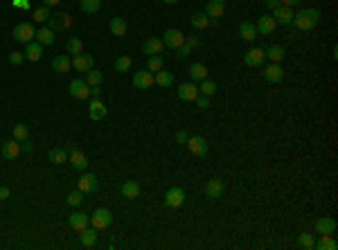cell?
<instances>
[{
  "label": "cell",
  "mask_w": 338,
  "mask_h": 250,
  "mask_svg": "<svg viewBox=\"0 0 338 250\" xmlns=\"http://www.w3.org/2000/svg\"><path fill=\"white\" fill-rule=\"evenodd\" d=\"M318 20H320L318 9H302V12L293 14L291 25H295L298 29H302V32H309V29H313V27L318 25Z\"/></svg>",
  "instance_id": "6da1fadb"
},
{
  "label": "cell",
  "mask_w": 338,
  "mask_h": 250,
  "mask_svg": "<svg viewBox=\"0 0 338 250\" xmlns=\"http://www.w3.org/2000/svg\"><path fill=\"white\" fill-rule=\"evenodd\" d=\"M113 223V214L106 207H97V210L91 214V225L95 228V230H106L108 225Z\"/></svg>",
  "instance_id": "7a4b0ae2"
},
{
  "label": "cell",
  "mask_w": 338,
  "mask_h": 250,
  "mask_svg": "<svg viewBox=\"0 0 338 250\" xmlns=\"http://www.w3.org/2000/svg\"><path fill=\"white\" fill-rule=\"evenodd\" d=\"M36 39V29H34L32 23H18V25L14 27V41H18V43H30V41Z\"/></svg>",
  "instance_id": "3957f363"
},
{
  "label": "cell",
  "mask_w": 338,
  "mask_h": 250,
  "mask_svg": "<svg viewBox=\"0 0 338 250\" xmlns=\"http://www.w3.org/2000/svg\"><path fill=\"white\" fill-rule=\"evenodd\" d=\"M72 25V18L68 14H50V18H47V27L52 29V32H61V29H68Z\"/></svg>",
  "instance_id": "277c9868"
},
{
  "label": "cell",
  "mask_w": 338,
  "mask_h": 250,
  "mask_svg": "<svg viewBox=\"0 0 338 250\" xmlns=\"http://www.w3.org/2000/svg\"><path fill=\"white\" fill-rule=\"evenodd\" d=\"M183 43H185V34H183L181 29H167V32L163 34V45L171 47V50H178Z\"/></svg>",
  "instance_id": "5b68a950"
},
{
  "label": "cell",
  "mask_w": 338,
  "mask_h": 250,
  "mask_svg": "<svg viewBox=\"0 0 338 250\" xmlns=\"http://www.w3.org/2000/svg\"><path fill=\"white\" fill-rule=\"evenodd\" d=\"M223 190H226V183H223L221 178H210L208 183H205V196L216 201V198L223 196Z\"/></svg>",
  "instance_id": "8992f818"
},
{
  "label": "cell",
  "mask_w": 338,
  "mask_h": 250,
  "mask_svg": "<svg viewBox=\"0 0 338 250\" xmlns=\"http://www.w3.org/2000/svg\"><path fill=\"white\" fill-rule=\"evenodd\" d=\"M68 90H70V95L75 99H88L91 97V86L86 84V81H81V79H72L70 86H68Z\"/></svg>",
  "instance_id": "52a82bcc"
},
{
  "label": "cell",
  "mask_w": 338,
  "mask_h": 250,
  "mask_svg": "<svg viewBox=\"0 0 338 250\" xmlns=\"http://www.w3.org/2000/svg\"><path fill=\"white\" fill-rule=\"evenodd\" d=\"M185 203V191L181 187H169L167 194H165V205L167 207H181Z\"/></svg>",
  "instance_id": "ba28073f"
},
{
  "label": "cell",
  "mask_w": 338,
  "mask_h": 250,
  "mask_svg": "<svg viewBox=\"0 0 338 250\" xmlns=\"http://www.w3.org/2000/svg\"><path fill=\"white\" fill-rule=\"evenodd\" d=\"M185 145H187L189 151L194 153V156H199V158H203V156L208 153V142H205V138H201V135H192V138H187Z\"/></svg>",
  "instance_id": "9c48e42d"
},
{
  "label": "cell",
  "mask_w": 338,
  "mask_h": 250,
  "mask_svg": "<svg viewBox=\"0 0 338 250\" xmlns=\"http://www.w3.org/2000/svg\"><path fill=\"white\" fill-rule=\"evenodd\" d=\"M92 66H95V59L91 54H75L72 57V68L79 73H88V70H92Z\"/></svg>",
  "instance_id": "30bf717a"
},
{
  "label": "cell",
  "mask_w": 338,
  "mask_h": 250,
  "mask_svg": "<svg viewBox=\"0 0 338 250\" xmlns=\"http://www.w3.org/2000/svg\"><path fill=\"white\" fill-rule=\"evenodd\" d=\"M264 59H266V54H264V50L261 47H253V50H248L246 54H244V63L250 68H257L264 63Z\"/></svg>",
  "instance_id": "8fae6325"
},
{
  "label": "cell",
  "mask_w": 338,
  "mask_h": 250,
  "mask_svg": "<svg viewBox=\"0 0 338 250\" xmlns=\"http://www.w3.org/2000/svg\"><path fill=\"white\" fill-rule=\"evenodd\" d=\"M133 86H136L138 90H147L154 86V73L149 70H140V73L133 74Z\"/></svg>",
  "instance_id": "7c38bea8"
},
{
  "label": "cell",
  "mask_w": 338,
  "mask_h": 250,
  "mask_svg": "<svg viewBox=\"0 0 338 250\" xmlns=\"http://www.w3.org/2000/svg\"><path fill=\"white\" fill-rule=\"evenodd\" d=\"M68 223H70L72 230L81 232L84 228H88V225H91V214H84V212H72V217L68 219Z\"/></svg>",
  "instance_id": "4fadbf2b"
},
{
  "label": "cell",
  "mask_w": 338,
  "mask_h": 250,
  "mask_svg": "<svg viewBox=\"0 0 338 250\" xmlns=\"http://www.w3.org/2000/svg\"><path fill=\"white\" fill-rule=\"evenodd\" d=\"M77 190L84 191V194H92V191L97 190V176L95 174H84L77 180Z\"/></svg>",
  "instance_id": "5bb4252c"
},
{
  "label": "cell",
  "mask_w": 338,
  "mask_h": 250,
  "mask_svg": "<svg viewBox=\"0 0 338 250\" xmlns=\"http://www.w3.org/2000/svg\"><path fill=\"white\" fill-rule=\"evenodd\" d=\"M264 79L268 81V84H277V81L284 79V68L280 66V63H271V66L264 68Z\"/></svg>",
  "instance_id": "9a60e30c"
},
{
  "label": "cell",
  "mask_w": 338,
  "mask_h": 250,
  "mask_svg": "<svg viewBox=\"0 0 338 250\" xmlns=\"http://www.w3.org/2000/svg\"><path fill=\"white\" fill-rule=\"evenodd\" d=\"M223 12H226V0H210L208 5H205V14H208L215 23L223 16Z\"/></svg>",
  "instance_id": "2e32d148"
},
{
  "label": "cell",
  "mask_w": 338,
  "mask_h": 250,
  "mask_svg": "<svg viewBox=\"0 0 338 250\" xmlns=\"http://www.w3.org/2000/svg\"><path fill=\"white\" fill-rule=\"evenodd\" d=\"M178 97H181L183 102H194V99L199 97V86H196L194 81H189V84H181V86H178Z\"/></svg>",
  "instance_id": "e0dca14e"
},
{
  "label": "cell",
  "mask_w": 338,
  "mask_h": 250,
  "mask_svg": "<svg viewBox=\"0 0 338 250\" xmlns=\"http://www.w3.org/2000/svg\"><path fill=\"white\" fill-rule=\"evenodd\" d=\"M68 162H72V167L79 171H84L86 167H88V158H86L84 151H79L77 147L72 149V151H68Z\"/></svg>",
  "instance_id": "ac0fdd59"
},
{
  "label": "cell",
  "mask_w": 338,
  "mask_h": 250,
  "mask_svg": "<svg viewBox=\"0 0 338 250\" xmlns=\"http://www.w3.org/2000/svg\"><path fill=\"white\" fill-rule=\"evenodd\" d=\"M313 228H316L318 235H334V232H336V221H334L332 217H320L318 221L313 223Z\"/></svg>",
  "instance_id": "d6986e66"
},
{
  "label": "cell",
  "mask_w": 338,
  "mask_h": 250,
  "mask_svg": "<svg viewBox=\"0 0 338 250\" xmlns=\"http://www.w3.org/2000/svg\"><path fill=\"white\" fill-rule=\"evenodd\" d=\"M106 113H108V108L104 106V102L99 97H92L91 99V108H88V115H91V119H104Z\"/></svg>",
  "instance_id": "ffe728a7"
},
{
  "label": "cell",
  "mask_w": 338,
  "mask_h": 250,
  "mask_svg": "<svg viewBox=\"0 0 338 250\" xmlns=\"http://www.w3.org/2000/svg\"><path fill=\"white\" fill-rule=\"evenodd\" d=\"M273 18H275V23H277V25H291L293 9H291V7L280 5L277 9H273Z\"/></svg>",
  "instance_id": "44dd1931"
},
{
  "label": "cell",
  "mask_w": 338,
  "mask_h": 250,
  "mask_svg": "<svg viewBox=\"0 0 338 250\" xmlns=\"http://www.w3.org/2000/svg\"><path fill=\"white\" fill-rule=\"evenodd\" d=\"M0 153H2V158H5V160L18 158V153H20V142H18V140H7L5 145H2V149H0Z\"/></svg>",
  "instance_id": "7402d4cb"
},
{
  "label": "cell",
  "mask_w": 338,
  "mask_h": 250,
  "mask_svg": "<svg viewBox=\"0 0 338 250\" xmlns=\"http://www.w3.org/2000/svg\"><path fill=\"white\" fill-rule=\"evenodd\" d=\"M255 27H257V32H260V34L268 36V34L277 27V23H275L273 16H268V14H266V16H260V18H257V25H255Z\"/></svg>",
  "instance_id": "603a6c76"
},
{
  "label": "cell",
  "mask_w": 338,
  "mask_h": 250,
  "mask_svg": "<svg viewBox=\"0 0 338 250\" xmlns=\"http://www.w3.org/2000/svg\"><path fill=\"white\" fill-rule=\"evenodd\" d=\"M70 68H72V59L68 57V54H59V57H54V61H52L54 73H59V74L70 73Z\"/></svg>",
  "instance_id": "cb8c5ba5"
},
{
  "label": "cell",
  "mask_w": 338,
  "mask_h": 250,
  "mask_svg": "<svg viewBox=\"0 0 338 250\" xmlns=\"http://www.w3.org/2000/svg\"><path fill=\"white\" fill-rule=\"evenodd\" d=\"M79 239H81V244H84L86 248H92V246L97 244V230H95L92 225H88V228H84V230L79 232Z\"/></svg>",
  "instance_id": "d4e9b609"
},
{
  "label": "cell",
  "mask_w": 338,
  "mask_h": 250,
  "mask_svg": "<svg viewBox=\"0 0 338 250\" xmlns=\"http://www.w3.org/2000/svg\"><path fill=\"white\" fill-rule=\"evenodd\" d=\"M313 248L316 250H338V244L334 235H320L318 241H313Z\"/></svg>",
  "instance_id": "484cf974"
},
{
  "label": "cell",
  "mask_w": 338,
  "mask_h": 250,
  "mask_svg": "<svg viewBox=\"0 0 338 250\" xmlns=\"http://www.w3.org/2000/svg\"><path fill=\"white\" fill-rule=\"evenodd\" d=\"M43 57V45H41L39 41H30L25 47V59L30 61H39Z\"/></svg>",
  "instance_id": "4316f807"
},
{
  "label": "cell",
  "mask_w": 338,
  "mask_h": 250,
  "mask_svg": "<svg viewBox=\"0 0 338 250\" xmlns=\"http://www.w3.org/2000/svg\"><path fill=\"white\" fill-rule=\"evenodd\" d=\"M142 52L144 54H160L163 52V39H156V36H151V39L144 41V45H142Z\"/></svg>",
  "instance_id": "83f0119b"
},
{
  "label": "cell",
  "mask_w": 338,
  "mask_h": 250,
  "mask_svg": "<svg viewBox=\"0 0 338 250\" xmlns=\"http://www.w3.org/2000/svg\"><path fill=\"white\" fill-rule=\"evenodd\" d=\"M189 79L192 81L208 79V68H205V63H192L189 66Z\"/></svg>",
  "instance_id": "f1b7e54d"
},
{
  "label": "cell",
  "mask_w": 338,
  "mask_h": 250,
  "mask_svg": "<svg viewBox=\"0 0 338 250\" xmlns=\"http://www.w3.org/2000/svg\"><path fill=\"white\" fill-rule=\"evenodd\" d=\"M189 23H192V27H194V29H205V27H210L212 23H215V20H212L208 14L203 12V14H194V16L189 18Z\"/></svg>",
  "instance_id": "f546056e"
},
{
  "label": "cell",
  "mask_w": 338,
  "mask_h": 250,
  "mask_svg": "<svg viewBox=\"0 0 338 250\" xmlns=\"http://www.w3.org/2000/svg\"><path fill=\"white\" fill-rule=\"evenodd\" d=\"M264 54H266V59H271V63H280V61L284 59L286 50L282 45H271V47L264 50Z\"/></svg>",
  "instance_id": "4dcf8cb0"
},
{
  "label": "cell",
  "mask_w": 338,
  "mask_h": 250,
  "mask_svg": "<svg viewBox=\"0 0 338 250\" xmlns=\"http://www.w3.org/2000/svg\"><path fill=\"white\" fill-rule=\"evenodd\" d=\"M154 84L158 86H163V88H169V86L174 84V74L167 73V70H158V73H154Z\"/></svg>",
  "instance_id": "1f68e13d"
},
{
  "label": "cell",
  "mask_w": 338,
  "mask_h": 250,
  "mask_svg": "<svg viewBox=\"0 0 338 250\" xmlns=\"http://www.w3.org/2000/svg\"><path fill=\"white\" fill-rule=\"evenodd\" d=\"M239 36L244 41H253L255 36H257V27H255L250 20H244V23L239 25Z\"/></svg>",
  "instance_id": "d6a6232c"
},
{
  "label": "cell",
  "mask_w": 338,
  "mask_h": 250,
  "mask_svg": "<svg viewBox=\"0 0 338 250\" xmlns=\"http://www.w3.org/2000/svg\"><path fill=\"white\" fill-rule=\"evenodd\" d=\"M47 158H50V162H54V165H63V162H68V151L61 149V147H54V149H50Z\"/></svg>",
  "instance_id": "836d02e7"
},
{
  "label": "cell",
  "mask_w": 338,
  "mask_h": 250,
  "mask_svg": "<svg viewBox=\"0 0 338 250\" xmlns=\"http://www.w3.org/2000/svg\"><path fill=\"white\" fill-rule=\"evenodd\" d=\"M122 196L124 198H138L140 196V185H138L136 180H126V183L122 185Z\"/></svg>",
  "instance_id": "e575fe53"
},
{
  "label": "cell",
  "mask_w": 338,
  "mask_h": 250,
  "mask_svg": "<svg viewBox=\"0 0 338 250\" xmlns=\"http://www.w3.org/2000/svg\"><path fill=\"white\" fill-rule=\"evenodd\" d=\"M36 41H39L41 45H52L54 43V32L50 27H41L36 29Z\"/></svg>",
  "instance_id": "d590c367"
},
{
  "label": "cell",
  "mask_w": 338,
  "mask_h": 250,
  "mask_svg": "<svg viewBox=\"0 0 338 250\" xmlns=\"http://www.w3.org/2000/svg\"><path fill=\"white\" fill-rule=\"evenodd\" d=\"M111 32H113V36H126V20L124 18H120V16H115V18L111 20Z\"/></svg>",
  "instance_id": "8d00e7d4"
},
{
  "label": "cell",
  "mask_w": 338,
  "mask_h": 250,
  "mask_svg": "<svg viewBox=\"0 0 338 250\" xmlns=\"http://www.w3.org/2000/svg\"><path fill=\"white\" fill-rule=\"evenodd\" d=\"M65 50H68V54H81V50H84V43H81V39H79V36H70V39L65 41Z\"/></svg>",
  "instance_id": "74e56055"
},
{
  "label": "cell",
  "mask_w": 338,
  "mask_h": 250,
  "mask_svg": "<svg viewBox=\"0 0 338 250\" xmlns=\"http://www.w3.org/2000/svg\"><path fill=\"white\" fill-rule=\"evenodd\" d=\"M32 18L36 20V23H46V20L50 18V7L41 5V7H36V9H32Z\"/></svg>",
  "instance_id": "f35d334b"
},
{
  "label": "cell",
  "mask_w": 338,
  "mask_h": 250,
  "mask_svg": "<svg viewBox=\"0 0 338 250\" xmlns=\"http://www.w3.org/2000/svg\"><path fill=\"white\" fill-rule=\"evenodd\" d=\"M199 92H201V95H205V97H212V95L216 92V81L203 79V81H201V88H199Z\"/></svg>",
  "instance_id": "ab89813d"
},
{
  "label": "cell",
  "mask_w": 338,
  "mask_h": 250,
  "mask_svg": "<svg viewBox=\"0 0 338 250\" xmlns=\"http://www.w3.org/2000/svg\"><path fill=\"white\" fill-rule=\"evenodd\" d=\"M102 79H104V74L99 73V70H95V68L86 73V84L88 86H102Z\"/></svg>",
  "instance_id": "60d3db41"
},
{
  "label": "cell",
  "mask_w": 338,
  "mask_h": 250,
  "mask_svg": "<svg viewBox=\"0 0 338 250\" xmlns=\"http://www.w3.org/2000/svg\"><path fill=\"white\" fill-rule=\"evenodd\" d=\"M79 5H81V12L86 14H95L102 5V0H79Z\"/></svg>",
  "instance_id": "b9f144b4"
},
{
  "label": "cell",
  "mask_w": 338,
  "mask_h": 250,
  "mask_svg": "<svg viewBox=\"0 0 338 250\" xmlns=\"http://www.w3.org/2000/svg\"><path fill=\"white\" fill-rule=\"evenodd\" d=\"M147 70H149V73L163 70V59H160V54H151L149 61H147Z\"/></svg>",
  "instance_id": "7bdbcfd3"
},
{
  "label": "cell",
  "mask_w": 338,
  "mask_h": 250,
  "mask_svg": "<svg viewBox=\"0 0 338 250\" xmlns=\"http://www.w3.org/2000/svg\"><path fill=\"white\" fill-rule=\"evenodd\" d=\"M131 63H133L131 57L124 54V57H120V59L115 61V70H117V73H126V70H131Z\"/></svg>",
  "instance_id": "ee69618b"
},
{
  "label": "cell",
  "mask_w": 338,
  "mask_h": 250,
  "mask_svg": "<svg viewBox=\"0 0 338 250\" xmlns=\"http://www.w3.org/2000/svg\"><path fill=\"white\" fill-rule=\"evenodd\" d=\"M84 203V191H70V194H68V205H70V207H77V205H81Z\"/></svg>",
  "instance_id": "f6af8a7d"
},
{
  "label": "cell",
  "mask_w": 338,
  "mask_h": 250,
  "mask_svg": "<svg viewBox=\"0 0 338 250\" xmlns=\"http://www.w3.org/2000/svg\"><path fill=\"white\" fill-rule=\"evenodd\" d=\"M27 126L25 124H16L14 126V140H18V142H23V140H27Z\"/></svg>",
  "instance_id": "bcb514c9"
},
{
  "label": "cell",
  "mask_w": 338,
  "mask_h": 250,
  "mask_svg": "<svg viewBox=\"0 0 338 250\" xmlns=\"http://www.w3.org/2000/svg\"><path fill=\"white\" fill-rule=\"evenodd\" d=\"M300 246H302V248H313V237L311 235H309V232H302V235H300Z\"/></svg>",
  "instance_id": "7dc6e473"
},
{
  "label": "cell",
  "mask_w": 338,
  "mask_h": 250,
  "mask_svg": "<svg viewBox=\"0 0 338 250\" xmlns=\"http://www.w3.org/2000/svg\"><path fill=\"white\" fill-rule=\"evenodd\" d=\"M23 61H25V52H12L9 54V63H12V66H20Z\"/></svg>",
  "instance_id": "c3c4849f"
},
{
  "label": "cell",
  "mask_w": 338,
  "mask_h": 250,
  "mask_svg": "<svg viewBox=\"0 0 338 250\" xmlns=\"http://www.w3.org/2000/svg\"><path fill=\"white\" fill-rule=\"evenodd\" d=\"M185 45L189 50H196V47H201V39L199 36H185Z\"/></svg>",
  "instance_id": "681fc988"
},
{
  "label": "cell",
  "mask_w": 338,
  "mask_h": 250,
  "mask_svg": "<svg viewBox=\"0 0 338 250\" xmlns=\"http://www.w3.org/2000/svg\"><path fill=\"white\" fill-rule=\"evenodd\" d=\"M194 102H196V106H199L201 111H205V108H210V97H205V95H201V92H199V97H196Z\"/></svg>",
  "instance_id": "f907efd6"
},
{
  "label": "cell",
  "mask_w": 338,
  "mask_h": 250,
  "mask_svg": "<svg viewBox=\"0 0 338 250\" xmlns=\"http://www.w3.org/2000/svg\"><path fill=\"white\" fill-rule=\"evenodd\" d=\"M189 52H192V50H189V47L183 43V45L178 47V54H176V59H178V61H185V59L189 57Z\"/></svg>",
  "instance_id": "816d5d0a"
},
{
  "label": "cell",
  "mask_w": 338,
  "mask_h": 250,
  "mask_svg": "<svg viewBox=\"0 0 338 250\" xmlns=\"http://www.w3.org/2000/svg\"><path fill=\"white\" fill-rule=\"evenodd\" d=\"M32 142H30V140H23V142H20V153H32Z\"/></svg>",
  "instance_id": "f5cc1de1"
},
{
  "label": "cell",
  "mask_w": 338,
  "mask_h": 250,
  "mask_svg": "<svg viewBox=\"0 0 338 250\" xmlns=\"http://www.w3.org/2000/svg\"><path fill=\"white\" fill-rule=\"evenodd\" d=\"M16 9H30V0H14L12 2Z\"/></svg>",
  "instance_id": "db71d44e"
},
{
  "label": "cell",
  "mask_w": 338,
  "mask_h": 250,
  "mask_svg": "<svg viewBox=\"0 0 338 250\" xmlns=\"http://www.w3.org/2000/svg\"><path fill=\"white\" fill-rule=\"evenodd\" d=\"M187 138H189V135H187L185 131H178V133H176V142H181V145H185V142H187Z\"/></svg>",
  "instance_id": "11a10c76"
},
{
  "label": "cell",
  "mask_w": 338,
  "mask_h": 250,
  "mask_svg": "<svg viewBox=\"0 0 338 250\" xmlns=\"http://www.w3.org/2000/svg\"><path fill=\"white\" fill-rule=\"evenodd\" d=\"M266 5H268V9L273 12V9H277V7H280V0H266Z\"/></svg>",
  "instance_id": "9f6ffc18"
},
{
  "label": "cell",
  "mask_w": 338,
  "mask_h": 250,
  "mask_svg": "<svg viewBox=\"0 0 338 250\" xmlns=\"http://www.w3.org/2000/svg\"><path fill=\"white\" fill-rule=\"evenodd\" d=\"M5 198H9V190L0 185V201H5Z\"/></svg>",
  "instance_id": "6f0895ef"
},
{
  "label": "cell",
  "mask_w": 338,
  "mask_h": 250,
  "mask_svg": "<svg viewBox=\"0 0 338 250\" xmlns=\"http://www.w3.org/2000/svg\"><path fill=\"white\" fill-rule=\"evenodd\" d=\"M91 95L92 97H99V95H102V88H99V86H91Z\"/></svg>",
  "instance_id": "680465c9"
},
{
  "label": "cell",
  "mask_w": 338,
  "mask_h": 250,
  "mask_svg": "<svg viewBox=\"0 0 338 250\" xmlns=\"http://www.w3.org/2000/svg\"><path fill=\"white\" fill-rule=\"evenodd\" d=\"M280 5H284V7H293V5H300V0H280Z\"/></svg>",
  "instance_id": "91938a15"
},
{
  "label": "cell",
  "mask_w": 338,
  "mask_h": 250,
  "mask_svg": "<svg viewBox=\"0 0 338 250\" xmlns=\"http://www.w3.org/2000/svg\"><path fill=\"white\" fill-rule=\"evenodd\" d=\"M59 2H61V0H43V5L46 7H57Z\"/></svg>",
  "instance_id": "94428289"
},
{
  "label": "cell",
  "mask_w": 338,
  "mask_h": 250,
  "mask_svg": "<svg viewBox=\"0 0 338 250\" xmlns=\"http://www.w3.org/2000/svg\"><path fill=\"white\" fill-rule=\"evenodd\" d=\"M163 2H167V5H176L178 0H163Z\"/></svg>",
  "instance_id": "6125c7cd"
}]
</instances>
